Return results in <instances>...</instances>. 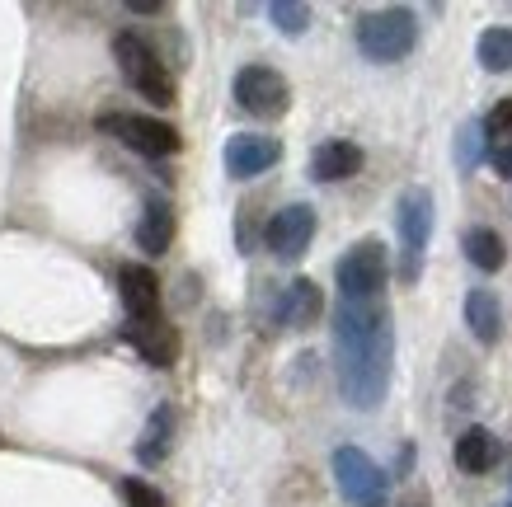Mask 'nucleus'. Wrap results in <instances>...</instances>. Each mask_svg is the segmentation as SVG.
I'll return each mask as SVG.
<instances>
[{"label":"nucleus","mask_w":512,"mask_h":507,"mask_svg":"<svg viewBox=\"0 0 512 507\" xmlns=\"http://www.w3.org/2000/svg\"><path fill=\"white\" fill-rule=\"evenodd\" d=\"M390 362H395V329H390L386 301H339L334 310V371L339 390L353 409H376L390 390Z\"/></svg>","instance_id":"f257e3e1"},{"label":"nucleus","mask_w":512,"mask_h":507,"mask_svg":"<svg viewBox=\"0 0 512 507\" xmlns=\"http://www.w3.org/2000/svg\"><path fill=\"white\" fill-rule=\"evenodd\" d=\"M419 43V19L409 15L404 5H390V10H372V15L357 24V52L367 62H404Z\"/></svg>","instance_id":"f03ea898"},{"label":"nucleus","mask_w":512,"mask_h":507,"mask_svg":"<svg viewBox=\"0 0 512 507\" xmlns=\"http://www.w3.org/2000/svg\"><path fill=\"white\" fill-rule=\"evenodd\" d=\"M113 62H118L123 80L141 94V99H151V104H160V108L174 104V80H170V71H165V62H160L156 52L141 43L137 33H118V38H113Z\"/></svg>","instance_id":"7ed1b4c3"},{"label":"nucleus","mask_w":512,"mask_h":507,"mask_svg":"<svg viewBox=\"0 0 512 507\" xmlns=\"http://www.w3.org/2000/svg\"><path fill=\"white\" fill-rule=\"evenodd\" d=\"M395 226H400V277L404 282H419L423 268V249L433 235V193L428 188H404L400 207H395Z\"/></svg>","instance_id":"20e7f679"},{"label":"nucleus","mask_w":512,"mask_h":507,"mask_svg":"<svg viewBox=\"0 0 512 507\" xmlns=\"http://www.w3.org/2000/svg\"><path fill=\"white\" fill-rule=\"evenodd\" d=\"M334 484H339V493L353 507H386L390 498L386 470L367 451H357V446H339L334 451Z\"/></svg>","instance_id":"39448f33"},{"label":"nucleus","mask_w":512,"mask_h":507,"mask_svg":"<svg viewBox=\"0 0 512 507\" xmlns=\"http://www.w3.org/2000/svg\"><path fill=\"white\" fill-rule=\"evenodd\" d=\"M386 273H390V259L381 240H357L339 259V268H334L343 301H376L381 287H386Z\"/></svg>","instance_id":"423d86ee"},{"label":"nucleus","mask_w":512,"mask_h":507,"mask_svg":"<svg viewBox=\"0 0 512 507\" xmlns=\"http://www.w3.org/2000/svg\"><path fill=\"white\" fill-rule=\"evenodd\" d=\"M99 127L118 137L123 146H132L137 155H151V160H165V155L179 151V132L160 118H141V113H99Z\"/></svg>","instance_id":"0eeeda50"},{"label":"nucleus","mask_w":512,"mask_h":507,"mask_svg":"<svg viewBox=\"0 0 512 507\" xmlns=\"http://www.w3.org/2000/svg\"><path fill=\"white\" fill-rule=\"evenodd\" d=\"M235 104L254 113V118H282L287 104H292V85L273 66H245L235 76Z\"/></svg>","instance_id":"6e6552de"},{"label":"nucleus","mask_w":512,"mask_h":507,"mask_svg":"<svg viewBox=\"0 0 512 507\" xmlns=\"http://www.w3.org/2000/svg\"><path fill=\"white\" fill-rule=\"evenodd\" d=\"M268 249L278 254V259H301L306 254V245L315 240V207H306V202H292V207H282L273 221H268L264 231Z\"/></svg>","instance_id":"1a4fd4ad"},{"label":"nucleus","mask_w":512,"mask_h":507,"mask_svg":"<svg viewBox=\"0 0 512 507\" xmlns=\"http://www.w3.org/2000/svg\"><path fill=\"white\" fill-rule=\"evenodd\" d=\"M123 338L141 353V362H151V367H160V371L179 362V329L165 324L160 315L156 320H127Z\"/></svg>","instance_id":"9d476101"},{"label":"nucleus","mask_w":512,"mask_h":507,"mask_svg":"<svg viewBox=\"0 0 512 507\" xmlns=\"http://www.w3.org/2000/svg\"><path fill=\"white\" fill-rule=\"evenodd\" d=\"M282 160V146L278 137H259V132H235L226 141V174L231 179H254Z\"/></svg>","instance_id":"9b49d317"},{"label":"nucleus","mask_w":512,"mask_h":507,"mask_svg":"<svg viewBox=\"0 0 512 507\" xmlns=\"http://www.w3.org/2000/svg\"><path fill=\"white\" fill-rule=\"evenodd\" d=\"M118 296L127 306V320H156L160 315V282L141 263H123L118 268Z\"/></svg>","instance_id":"f8f14e48"},{"label":"nucleus","mask_w":512,"mask_h":507,"mask_svg":"<svg viewBox=\"0 0 512 507\" xmlns=\"http://www.w3.org/2000/svg\"><path fill=\"white\" fill-rule=\"evenodd\" d=\"M357 169H362V151H357L353 141H325V146L311 155V174L320 179V184H339V179H353Z\"/></svg>","instance_id":"ddd939ff"},{"label":"nucleus","mask_w":512,"mask_h":507,"mask_svg":"<svg viewBox=\"0 0 512 507\" xmlns=\"http://www.w3.org/2000/svg\"><path fill=\"white\" fill-rule=\"evenodd\" d=\"M137 245L146 254H165L174 245V207L165 198H151L137 221Z\"/></svg>","instance_id":"4468645a"},{"label":"nucleus","mask_w":512,"mask_h":507,"mask_svg":"<svg viewBox=\"0 0 512 507\" xmlns=\"http://www.w3.org/2000/svg\"><path fill=\"white\" fill-rule=\"evenodd\" d=\"M498 461V437L489 428H466L456 437V465L466 475H489Z\"/></svg>","instance_id":"2eb2a0df"},{"label":"nucleus","mask_w":512,"mask_h":507,"mask_svg":"<svg viewBox=\"0 0 512 507\" xmlns=\"http://www.w3.org/2000/svg\"><path fill=\"white\" fill-rule=\"evenodd\" d=\"M174 446V409L170 404H160L156 414L146 418V428H141V442H137V461L141 465H160L170 456Z\"/></svg>","instance_id":"dca6fc26"},{"label":"nucleus","mask_w":512,"mask_h":507,"mask_svg":"<svg viewBox=\"0 0 512 507\" xmlns=\"http://www.w3.org/2000/svg\"><path fill=\"white\" fill-rule=\"evenodd\" d=\"M466 324L480 343H498V334H503V310H498L494 292L475 287V292L466 296Z\"/></svg>","instance_id":"f3484780"},{"label":"nucleus","mask_w":512,"mask_h":507,"mask_svg":"<svg viewBox=\"0 0 512 507\" xmlns=\"http://www.w3.org/2000/svg\"><path fill=\"white\" fill-rule=\"evenodd\" d=\"M320 287H315L311 277H296L292 287H287V301H282V320L292 324V329H306V324H315V315H320Z\"/></svg>","instance_id":"a211bd4d"},{"label":"nucleus","mask_w":512,"mask_h":507,"mask_svg":"<svg viewBox=\"0 0 512 507\" xmlns=\"http://www.w3.org/2000/svg\"><path fill=\"white\" fill-rule=\"evenodd\" d=\"M466 259L475 263L480 273H498L503 259H508V249H503V240H498L489 226H470L466 231Z\"/></svg>","instance_id":"6ab92c4d"},{"label":"nucleus","mask_w":512,"mask_h":507,"mask_svg":"<svg viewBox=\"0 0 512 507\" xmlns=\"http://www.w3.org/2000/svg\"><path fill=\"white\" fill-rule=\"evenodd\" d=\"M480 66L484 71H512V29L480 33Z\"/></svg>","instance_id":"aec40b11"},{"label":"nucleus","mask_w":512,"mask_h":507,"mask_svg":"<svg viewBox=\"0 0 512 507\" xmlns=\"http://www.w3.org/2000/svg\"><path fill=\"white\" fill-rule=\"evenodd\" d=\"M268 19H273L287 38H301L306 24H311V10H306V5H296V0H273V5H268Z\"/></svg>","instance_id":"412c9836"},{"label":"nucleus","mask_w":512,"mask_h":507,"mask_svg":"<svg viewBox=\"0 0 512 507\" xmlns=\"http://www.w3.org/2000/svg\"><path fill=\"white\" fill-rule=\"evenodd\" d=\"M484 132H489V141H498V146H508V141H512V99L494 104V113L484 118Z\"/></svg>","instance_id":"4be33fe9"},{"label":"nucleus","mask_w":512,"mask_h":507,"mask_svg":"<svg viewBox=\"0 0 512 507\" xmlns=\"http://www.w3.org/2000/svg\"><path fill=\"white\" fill-rule=\"evenodd\" d=\"M123 498H127V507H170V503H165V493L151 489V484H141V479H127Z\"/></svg>","instance_id":"5701e85b"},{"label":"nucleus","mask_w":512,"mask_h":507,"mask_svg":"<svg viewBox=\"0 0 512 507\" xmlns=\"http://www.w3.org/2000/svg\"><path fill=\"white\" fill-rule=\"evenodd\" d=\"M456 160H461V169H475V160H480V127H466V132H461Z\"/></svg>","instance_id":"b1692460"},{"label":"nucleus","mask_w":512,"mask_h":507,"mask_svg":"<svg viewBox=\"0 0 512 507\" xmlns=\"http://www.w3.org/2000/svg\"><path fill=\"white\" fill-rule=\"evenodd\" d=\"M494 169L503 174V179H512V141L508 146H494Z\"/></svg>","instance_id":"393cba45"},{"label":"nucleus","mask_w":512,"mask_h":507,"mask_svg":"<svg viewBox=\"0 0 512 507\" xmlns=\"http://www.w3.org/2000/svg\"><path fill=\"white\" fill-rule=\"evenodd\" d=\"M127 10H137V15H160V0H132Z\"/></svg>","instance_id":"a878e982"},{"label":"nucleus","mask_w":512,"mask_h":507,"mask_svg":"<svg viewBox=\"0 0 512 507\" xmlns=\"http://www.w3.org/2000/svg\"><path fill=\"white\" fill-rule=\"evenodd\" d=\"M404 507H428V503H419V498H409V503H404Z\"/></svg>","instance_id":"bb28decb"},{"label":"nucleus","mask_w":512,"mask_h":507,"mask_svg":"<svg viewBox=\"0 0 512 507\" xmlns=\"http://www.w3.org/2000/svg\"><path fill=\"white\" fill-rule=\"evenodd\" d=\"M508 507H512V503H508Z\"/></svg>","instance_id":"cd10ccee"}]
</instances>
